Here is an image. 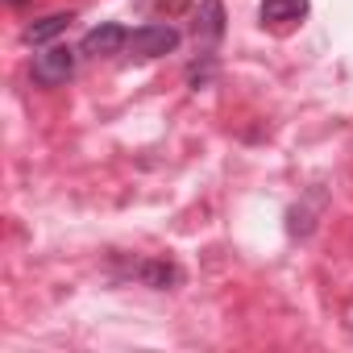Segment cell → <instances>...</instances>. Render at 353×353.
<instances>
[{
  "label": "cell",
  "mask_w": 353,
  "mask_h": 353,
  "mask_svg": "<svg viewBox=\"0 0 353 353\" xmlns=\"http://www.w3.org/2000/svg\"><path fill=\"white\" fill-rule=\"evenodd\" d=\"M179 30L174 26H162V21H150V26H141V30H133L129 34V54L133 59H141V63H150V59H162V54H174L179 50Z\"/></svg>",
  "instance_id": "cell-1"
},
{
  "label": "cell",
  "mask_w": 353,
  "mask_h": 353,
  "mask_svg": "<svg viewBox=\"0 0 353 353\" xmlns=\"http://www.w3.org/2000/svg\"><path fill=\"white\" fill-rule=\"evenodd\" d=\"M75 63H79V50L50 42V46L34 59L30 75H34V83H38V88H59V83H67V79L75 75Z\"/></svg>",
  "instance_id": "cell-2"
},
{
  "label": "cell",
  "mask_w": 353,
  "mask_h": 353,
  "mask_svg": "<svg viewBox=\"0 0 353 353\" xmlns=\"http://www.w3.org/2000/svg\"><path fill=\"white\" fill-rule=\"evenodd\" d=\"M192 38H196V54H216V46L225 38V5L221 0H200L196 21H192Z\"/></svg>",
  "instance_id": "cell-3"
},
{
  "label": "cell",
  "mask_w": 353,
  "mask_h": 353,
  "mask_svg": "<svg viewBox=\"0 0 353 353\" xmlns=\"http://www.w3.org/2000/svg\"><path fill=\"white\" fill-rule=\"evenodd\" d=\"M307 13H312L307 0H262L258 5V21L274 34H291L295 26L307 21Z\"/></svg>",
  "instance_id": "cell-4"
},
{
  "label": "cell",
  "mask_w": 353,
  "mask_h": 353,
  "mask_svg": "<svg viewBox=\"0 0 353 353\" xmlns=\"http://www.w3.org/2000/svg\"><path fill=\"white\" fill-rule=\"evenodd\" d=\"M129 279H137L141 287H154V291H170V287L183 283V270L166 258H137L129 266Z\"/></svg>",
  "instance_id": "cell-5"
},
{
  "label": "cell",
  "mask_w": 353,
  "mask_h": 353,
  "mask_svg": "<svg viewBox=\"0 0 353 353\" xmlns=\"http://www.w3.org/2000/svg\"><path fill=\"white\" fill-rule=\"evenodd\" d=\"M125 46H129V30L117 26V21H104V26H96V30L83 34L79 54H83V59H104V54H117V50H125Z\"/></svg>",
  "instance_id": "cell-6"
},
{
  "label": "cell",
  "mask_w": 353,
  "mask_h": 353,
  "mask_svg": "<svg viewBox=\"0 0 353 353\" xmlns=\"http://www.w3.org/2000/svg\"><path fill=\"white\" fill-rule=\"evenodd\" d=\"M71 21H75V13H50V17H38V21H30V26L21 30V42H30V46H50L59 34L71 30Z\"/></svg>",
  "instance_id": "cell-7"
},
{
  "label": "cell",
  "mask_w": 353,
  "mask_h": 353,
  "mask_svg": "<svg viewBox=\"0 0 353 353\" xmlns=\"http://www.w3.org/2000/svg\"><path fill=\"white\" fill-rule=\"evenodd\" d=\"M5 5H9V9H21V5H26V0H5Z\"/></svg>",
  "instance_id": "cell-8"
}]
</instances>
